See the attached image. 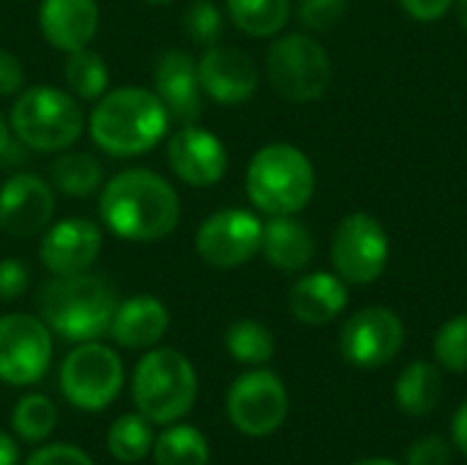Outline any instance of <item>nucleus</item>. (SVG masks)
I'll return each mask as SVG.
<instances>
[{"label":"nucleus","mask_w":467,"mask_h":465,"mask_svg":"<svg viewBox=\"0 0 467 465\" xmlns=\"http://www.w3.org/2000/svg\"><path fill=\"white\" fill-rule=\"evenodd\" d=\"M99 217L112 236L134 244H150L167 238L178 227L181 197L164 175L131 167L101 186Z\"/></svg>","instance_id":"f257e3e1"},{"label":"nucleus","mask_w":467,"mask_h":465,"mask_svg":"<svg viewBox=\"0 0 467 465\" xmlns=\"http://www.w3.org/2000/svg\"><path fill=\"white\" fill-rule=\"evenodd\" d=\"M170 129V112L150 88L123 85L96 99L88 118L90 140L115 159L142 156L156 148Z\"/></svg>","instance_id":"f03ea898"},{"label":"nucleus","mask_w":467,"mask_h":465,"mask_svg":"<svg viewBox=\"0 0 467 465\" xmlns=\"http://www.w3.org/2000/svg\"><path fill=\"white\" fill-rule=\"evenodd\" d=\"M115 307L112 285L90 271L52 277L38 293L41 321L68 343H90L109 334Z\"/></svg>","instance_id":"7ed1b4c3"},{"label":"nucleus","mask_w":467,"mask_h":465,"mask_svg":"<svg viewBox=\"0 0 467 465\" xmlns=\"http://www.w3.org/2000/svg\"><path fill=\"white\" fill-rule=\"evenodd\" d=\"M315 164L290 143L263 145L246 167V195L268 217H296L315 195Z\"/></svg>","instance_id":"20e7f679"},{"label":"nucleus","mask_w":467,"mask_h":465,"mask_svg":"<svg viewBox=\"0 0 467 465\" xmlns=\"http://www.w3.org/2000/svg\"><path fill=\"white\" fill-rule=\"evenodd\" d=\"M11 134L30 151H68L85 132L79 99L55 85H33L19 90L8 112Z\"/></svg>","instance_id":"39448f33"},{"label":"nucleus","mask_w":467,"mask_h":465,"mask_svg":"<svg viewBox=\"0 0 467 465\" xmlns=\"http://www.w3.org/2000/svg\"><path fill=\"white\" fill-rule=\"evenodd\" d=\"M131 397L150 425H172L197 400V373L181 351L153 348L134 367Z\"/></svg>","instance_id":"423d86ee"},{"label":"nucleus","mask_w":467,"mask_h":465,"mask_svg":"<svg viewBox=\"0 0 467 465\" xmlns=\"http://www.w3.org/2000/svg\"><path fill=\"white\" fill-rule=\"evenodd\" d=\"M265 74L282 99L306 104L317 101L328 90L334 69L317 38L306 33H287L268 47Z\"/></svg>","instance_id":"0eeeda50"},{"label":"nucleus","mask_w":467,"mask_h":465,"mask_svg":"<svg viewBox=\"0 0 467 465\" xmlns=\"http://www.w3.org/2000/svg\"><path fill=\"white\" fill-rule=\"evenodd\" d=\"M123 386L120 356L96 340L77 343L60 365V392L79 411H104Z\"/></svg>","instance_id":"6e6552de"},{"label":"nucleus","mask_w":467,"mask_h":465,"mask_svg":"<svg viewBox=\"0 0 467 465\" xmlns=\"http://www.w3.org/2000/svg\"><path fill=\"white\" fill-rule=\"evenodd\" d=\"M389 233L364 211L348 214L331 236V266L348 285H369L389 266Z\"/></svg>","instance_id":"1a4fd4ad"},{"label":"nucleus","mask_w":467,"mask_h":465,"mask_svg":"<svg viewBox=\"0 0 467 465\" xmlns=\"http://www.w3.org/2000/svg\"><path fill=\"white\" fill-rule=\"evenodd\" d=\"M52 362L49 326L25 312L0 318V381L8 386L38 384Z\"/></svg>","instance_id":"9d476101"},{"label":"nucleus","mask_w":467,"mask_h":465,"mask_svg":"<svg viewBox=\"0 0 467 465\" xmlns=\"http://www.w3.org/2000/svg\"><path fill=\"white\" fill-rule=\"evenodd\" d=\"M287 389L282 378L268 370L244 373L227 392L230 422L249 439H265L276 433L287 419Z\"/></svg>","instance_id":"9b49d317"},{"label":"nucleus","mask_w":467,"mask_h":465,"mask_svg":"<svg viewBox=\"0 0 467 465\" xmlns=\"http://www.w3.org/2000/svg\"><path fill=\"white\" fill-rule=\"evenodd\" d=\"M263 244V222L246 208H222L211 214L194 236L200 260L211 269H241Z\"/></svg>","instance_id":"f8f14e48"},{"label":"nucleus","mask_w":467,"mask_h":465,"mask_svg":"<svg viewBox=\"0 0 467 465\" xmlns=\"http://www.w3.org/2000/svg\"><path fill=\"white\" fill-rule=\"evenodd\" d=\"M405 345V323L389 307H367L350 315L339 332V354L348 365L378 370L397 359Z\"/></svg>","instance_id":"ddd939ff"},{"label":"nucleus","mask_w":467,"mask_h":465,"mask_svg":"<svg viewBox=\"0 0 467 465\" xmlns=\"http://www.w3.org/2000/svg\"><path fill=\"white\" fill-rule=\"evenodd\" d=\"M167 164L172 170V175L178 181H183L186 186L194 189H208L216 186L224 175H227V148L224 143L197 126H181L170 140H167Z\"/></svg>","instance_id":"4468645a"},{"label":"nucleus","mask_w":467,"mask_h":465,"mask_svg":"<svg viewBox=\"0 0 467 465\" xmlns=\"http://www.w3.org/2000/svg\"><path fill=\"white\" fill-rule=\"evenodd\" d=\"M55 189L36 173H16L0 186V230L16 238H33L52 225Z\"/></svg>","instance_id":"2eb2a0df"},{"label":"nucleus","mask_w":467,"mask_h":465,"mask_svg":"<svg viewBox=\"0 0 467 465\" xmlns=\"http://www.w3.org/2000/svg\"><path fill=\"white\" fill-rule=\"evenodd\" d=\"M197 77L202 93L216 104H244L254 96L260 71L249 52L227 44L205 47L197 60Z\"/></svg>","instance_id":"dca6fc26"},{"label":"nucleus","mask_w":467,"mask_h":465,"mask_svg":"<svg viewBox=\"0 0 467 465\" xmlns=\"http://www.w3.org/2000/svg\"><path fill=\"white\" fill-rule=\"evenodd\" d=\"M101 247H104V236L96 222L85 217H68L52 222L44 230L38 258L52 277H68V274L90 271V266L101 255Z\"/></svg>","instance_id":"f3484780"},{"label":"nucleus","mask_w":467,"mask_h":465,"mask_svg":"<svg viewBox=\"0 0 467 465\" xmlns=\"http://www.w3.org/2000/svg\"><path fill=\"white\" fill-rule=\"evenodd\" d=\"M153 93L170 112V121H178L181 126L197 123L205 96L197 77V60L183 49H164L153 66Z\"/></svg>","instance_id":"a211bd4d"},{"label":"nucleus","mask_w":467,"mask_h":465,"mask_svg":"<svg viewBox=\"0 0 467 465\" xmlns=\"http://www.w3.org/2000/svg\"><path fill=\"white\" fill-rule=\"evenodd\" d=\"M99 19L101 14L96 0H41L38 5L41 36L49 47L66 55L93 41Z\"/></svg>","instance_id":"6ab92c4d"},{"label":"nucleus","mask_w":467,"mask_h":465,"mask_svg":"<svg viewBox=\"0 0 467 465\" xmlns=\"http://www.w3.org/2000/svg\"><path fill=\"white\" fill-rule=\"evenodd\" d=\"M170 329V312L164 301L156 296H131L126 301H118L112 323H109V337L120 348L131 351H145L153 348Z\"/></svg>","instance_id":"aec40b11"},{"label":"nucleus","mask_w":467,"mask_h":465,"mask_svg":"<svg viewBox=\"0 0 467 465\" xmlns=\"http://www.w3.org/2000/svg\"><path fill=\"white\" fill-rule=\"evenodd\" d=\"M290 315L306 326H326L348 307V282L328 271L304 274L287 293Z\"/></svg>","instance_id":"412c9836"},{"label":"nucleus","mask_w":467,"mask_h":465,"mask_svg":"<svg viewBox=\"0 0 467 465\" xmlns=\"http://www.w3.org/2000/svg\"><path fill=\"white\" fill-rule=\"evenodd\" d=\"M263 258L287 274L304 271L315 258V238L309 227L296 217H268L263 222Z\"/></svg>","instance_id":"4be33fe9"},{"label":"nucleus","mask_w":467,"mask_h":465,"mask_svg":"<svg viewBox=\"0 0 467 465\" xmlns=\"http://www.w3.org/2000/svg\"><path fill=\"white\" fill-rule=\"evenodd\" d=\"M443 397V375L435 365L419 359L410 362L394 386V400L408 417H430Z\"/></svg>","instance_id":"5701e85b"},{"label":"nucleus","mask_w":467,"mask_h":465,"mask_svg":"<svg viewBox=\"0 0 467 465\" xmlns=\"http://www.w3.org/2000/svg\"><path fill=\"white\" fill-rule=\"evenodd\" d=\"M49 184L68 197H90L104 186V167L96 156L82 151H60L49 164Z\"/></svg>","instance_id":"b1692460"},{"label":"nucleus","mask_w":467,"mask_h":465,"mask_svg":"<svg viewBox=\"0 0 467 465\" xmlns=\"http://www.w3.org/2000/svg\"><path fill=\"white\" fill-rule=\"evenodd\" d=\"M63 79H66L68 93L77 96L79 101H96L107 93L109 71L99 52H93L90 47H82L66 55Z\"/></svg>","instance_id":"393cba45"},{"label":"nucleus","mask_w":467,"mask_h":465,"mask_svg":"<svg viewBox=\"0 0 467 465\" xmlns=\"http://www.w3.org/2000/svg\"><path fill=\"white\" fill-rule=\"evenodd\" d=\"M227 11L241 33L252 38H268L287 25L290 0H227Z\"/></svg>","instance_id":"a878e982"},{"label":"nucleus","mask_w":467,"mask_h":465,"mask_svg":"<svg viewBox=\"0 0 467 465\" xmlns=\"http://www.w3.org/2000/svg\"><path fill=\"white\" fill-rule=\"evenodd\" d=\"M211 449L205 436L192 425H172L153 441L156 465H208Z\"/></svg>","instance_id":"bb28decb"},{"label":"nucleus","mask_w":467,"mask_h":465,"mask_svg":"<svg viewBox=\"0 0 467 465\" xmlns=\"http://www.w3.org/2000/svg\"><path fill=\"white\" fill-rule=\"evenodd\" d=\"M107 449L120 463H140L153 449V430L142 414H123L107 433Z\"/></svg>","instance_id":"cd10ccee"},{"label":"nucleus","mask_w":467,"mask_h":465,"mask_svg":"<svg viewBox=\"0 0 467 465\" xmlns=\"http://www.w3.org/2000/svg\"><path fill=\"white\" fill-rule=\"evenodd\" d=\"M224 345H227L230 356L241 365H265L276 354L274 334L263 323L249 321V318L230 323V329L224 334Z\"/></svg>","instance_id":"c85d7f7f"},{"label":"nucleus","mask_w":467,"mask_h":465,"mask_svg":"<svg viewBox=\"0 0 467 465\" xmlns=\"http://www.w3.org/2000/svg\"><path fill=\"white\" fill-rule=\"evenodd\" d=\"M11 425L14 433L27 441V444H38L44 439L52 436L55 425H57V408L47 395H25L11 414Z\"/></svg>","instance_id":"c756f323"},{"label":"nucleus","mask_w":467,"mask_h":465,"mask_svg":"<svg viewBox=\"0 0 467 465\" xmlns=\"http://www.w3.org/2000/svg\"><path fill=\"white\" fill-rule=\"evenodd\" d=\"M435 359L449 373H467V312L454 315L438 329Z\"/></svg>","instance_id":"7c9ffc66"},{"label":"nucleus","mask_w":467,"mask_h":465,"mask_svg":"<svg viewBox=\"0 0 467 465\" xmlns=\"http://www.w3.org/2000/svg\"><path fill=\"white\" fill-rule=\"evenodd\" d=\"M183 30L186 38L197 47H213L222 38L224 19L213 0H194L183 11Z\"/></svg>","instance_id":"2f4dec72"},{"label":"nucleus","mask_w":467,"mask_h":465,"mask_svg":"<svg viewBox=\"0 0 467 465\" xmlns=\"http://www.w3.org/2000/svg\"><path fill=\"white\" fill-rule=\"evenodd\" d=\"M348 14V0H298V19L306 30H331Z\"/></svg>","instance_id":"473e14b6"},{"label":"nucleus","mask_w":467,"mask_h":465,"mask_svg":"<svg viewBox=\"0 0 467 465\" xmlns=\"http://www.w3.org/2000/svg\"><path fill=\"white\" fill-rule=\"evenodd\" d=\"M30 285L27 263L19 258H0V301L19 299Z\"/></svg>","instance_id":"72a5a7b5"},{"label":"nucleus","mask_w":467,"mask_h":465,"mask_svg":"<svg viewBox=\"0 0 467 465\" xmlns=\"http://www.w3.org/2000/svg\"><path fill=\"white\" fill-rule=\"evenodd\" d=\"M408 465H451V447L441 436H424L410 444Z\"/></svg>","instance_id":"f704fd0d"},{"label":"nucleus","mask_w":467,"mask_h":465,"mask_svg":"<svg viewBox=\"0 0 467 465\" xmlns=\"http://www.w3.org/2000/svg\"><path fill=\"white\" fill-rule=\"evenodd\" d=\"M25 465H93V460L74 444H49L36 449Z\"/></svg>","instance_id":"c9c22d12"},{"label":"nucleus","mask_w":467,"mask_h":465,"mask_svg":"<svg viewBox=\"0 0 467 465\" xmlns=\"http://www.w3.org/2000/svg\"><path fill=\"white\" fill-rule=\"evenodd\" d=\"M22 85H25V66H22V60L14 52L0 47V99L19 93Z\"/></svg>","instance_id":"e433bc0d"},{"label":"nucleus","mask_w":467,"mask_h":465,"mask_svg":"<svg viewBox=\"0 0 467 465\" xmlns=\"http://www.w3.org/2000/svg\"><path fill=\"white\" fill-rule=\"evenodd\" d=\"M400 5L416 22H438L449 14L454 0H400Z\"/></svg>","instance_id":"4c0bfd02"},{"label":"nucleus","mask_w":467,"mask_h":465,"mask_svg":"<svg viewBox=\"0 0 467 465\" xmlns=\"http://www.w3.org/2000/svg\"><path fill=\"white\" fill-rule=\"evenodd\" d=\"M451 439H454V447L467 455V403H462L454 414V422H451Z\"/></svg>","instance_id":"58836bf2"},{"label":"nucleus","mask_w":467,"mask_h":465,"mask_svg":"<svg viewBox=\"0 0 467 465\" xmlns=\"http://www.w3.org/2000/svg\"><path fill=\"white\" fill-rule=\"evenodd\" d=\"M0 465H19V447L5 433H0Z\"/></svg>","instance_id":"ea45409f"},{"label":"nucleus","mask_w":467,"mask_h":465,"mask_svg":"<svg viewBox=\"0 0 467 465\" xmlns=\"http://www.w3.org/2000/svg\"><path fill=\"white\" fill-rule=\"evenodd\" d=\"M8 148H11V126H8V118L0 112V156H5Z\"/></svg>","instance_id":"a19ab883"},{"label":"nucleus","mask_w":467,"mask_h":465,"mask_svg":"<svg viewBox=\"0 0 467 465\" xmlns=\"http://www.w3.org/2000/svg\"><path fill=\"white\" fill-rule=\"evenodd\" d=\"M457 5V16H460V25L467 30V0H454Z\"/></svg>","instance_id":"79ce46f5"},{"label":"nucleus","mask_w":467,"mask_h":465,"mask_svg":"<svg viewBox=\"0 0 467 465\" xmlns=\"http://www.w3.org/2000/svg\"><path fill=\"white\" fill-rule=\"evenodd\" d=\"M353 465H400V463H394V460H383V458H369V460H361V463H353Z\"/></svg>","instance_id":"37998d69"},{"label":"nucleus","mask_w":467,"mask_h":465,"mask_svg":"<svg viewBox=\"0 0 467 465\" xmlns=\"http://www.w3.org/2000/svg\"><path fill=\"white\" fill-rule=\"evenodd\" d=\"M145 3H153V5H167V3H172V0H145Z\"/></svg>","instance_id":"c03bdc74"}]
</instances>
